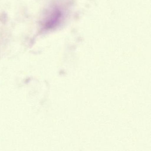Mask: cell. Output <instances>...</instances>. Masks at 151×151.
<instances>
[{
    "label": "cell",
    "instance_id": "1",
    "mask_svg": "<svg viewBox=\"0 0 151 151\" xmlns=\"http://www.w3.org/2000/svg\"><path fill=\"white\" fill-rule=\"evenodd\" d=\"M58 13L56 11H54L51 14L47 17L44 23V27L46 29L52 28L57 22L58 20Z\"/></svg>",
    "mask_w": 151,
    "mask_h": 151
}]
</instances>
